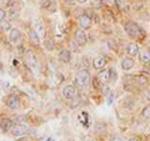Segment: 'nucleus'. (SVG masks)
Returning <instances> with one entry per match:
<instances>
[{"label":"nucleus","mask_w":150,"mask_h":141,"mask_svg":"<svg viewBox=\"0 0 150 141\" xmlns=\"http://www.w3.org/2000/svg\"><path fill=\"white\" fill-rule=\"evenodd\" d=\"M79 24H80V26L83 27V29H90L91 26V18L86 15V14H84V15H81L80 18H79Z\"/></svg>","instance_id":"obj_7"},{"label":"nucleus","mask_w":150,"mask_h":141,"mask_svg":"<svg viewBox=\"0 0 150 141\" xmlns=\"http://www.w3.org/2000/svg\"><path fill=\"white\" fill-rule=\"evenodd\" d=\"M75 41H76V44L78 45H80V46H84L86 44V41H88V36L84 32L83 30H79L75 32Z\"/></svg>","instance_id":"obj_5"},{"label":"nucleus","mask_w":150,"mask_h":141,"mask_svg":"<svg viewBox=\"0 0 150 141\" xmlns=\"http://www.w3.org/2000/svg\"><path fill=\"white\" fill-rule=\"evenodd\" d=\"M40 6H41V9H44V10L55 11V9H56V3L54 1V0H43V1L40 3Z\"/></svg>","instance_id":"obj_8"},{"label":"nucleus","mask_w":150,"mask_h":141,"mask_svg":"<svg viewBox=\"0 0 150 141\" xmlns=\"http://www.w3.org/2000/svg\"><path fill=\"white\" fill-rule=\"evenodd\" d=\"M81 104V96L80 95H76L71 99V101H70V109H76V107Z\"/></svg>","instance_id":"obj_20"},{"label":"nucleus","mask_w":150,"mask_h":141,"mask_svg":"<svg viewBox=\"0 0 150 141\" xmlns=\"http://www.w3.org/2000/svg\"><path fill=\"white\" fill-rule=\"evenodd\" d=\"M139 58L143 64H149L150 63V51L148 49H142L139 51Z\"/></svg>","instance_id":"obj_12"},{"label":"nucleus","mask_w":150,"mask_h":141,"mask_svg":"<svg viewBox=\"0 0 150 141\" xmlns=\"http://www.w3.org/2000/svg\"><path fill=\"white\" fill-rule=\"evenodd\" d=\"M103 3H105V4H109V5H111V4H114V3H115V0H103Z\"/></svg>","instance_id":"obj_29"},{"label":"nucleus","mask_w":150,"mask_h":141,"mask_svg":"<svg viewBox=\"0 0 150 141\" xmlns=\"http://www.w3.org/2000/svg\"><path fill=\"white\" fill-rule=\"evenodd\" d=\"M41 141H54V139H51V137H46V139H43Z\"/></svg>","instance_id":"obj_33"},{"label":"nucleus","mask_w":150,"mask_h":141,"mask_svg":"<svg viewBox=\"0 0 150 141\" xmlns=\"http://www.w3.org/2000/svg\"><path fill=\"white\" fill-rule=\"evenodd\" d=\"M6 105L10 107V109H18V107L20 106V100H19L18 96L10 95V96H8V99H6Z\"/></svg>","instance_id":"obj_6"},{"label":"nucleus","mask_w":150,"mask_h":141,"mask_svg":"<svg viewBox=\"0 0 150 141\" xmlns=\"http://www.w3.org/2000/svg\"><path fill=\"white\" fill-rule=\"evenodd\" d=\"M59 60L62 63H69L70 60H71V53H70V50L68 49H63L60 51L59 54Z\"/></svg>","instance_id":"obj_11"},{"label":"nucleus","mask_w":150,"mask_h":141,"mask_svg":"<svg viewBox=\"0 0 150 141\" xmlns=\"http://www.w3.org/2000/svg\"><path fill=\"white\" fill-rule=\"evenodd\" d=\"M34 30L36 31V34L39 35V37H45V27L41 23H36Z\"/></svg>","instance_id":"obj_19"},{"label":"nucleus","mask_w":150,"mask_h":141,"mask_svg":"<svg viewBox=\"0 0 150 141\" xmlns=\"http://www.w3.org/2000/svg\"><path fill=\"white\" fill-rule=\"evenodd\" d=\"M126 51H128V54H129L130 56H137V55H139L140 49H139L138 44L130 43V44L128 45V48H126Z\"/></svg>","instance_id":"obj_15"},{"label":"nucleus","mask_w":150,"mask_h":141,"mask_svg":"<svg viewBox=\"0 0 150 141\" xmlns=\"http://www.w3.org/2000/svg\"><path fill=\"white\" fill-rule=\"evenodd\" d=\"M25 61L30 65V66H36L38 65V59H36V55L33 53L31 50L26 51L25 54Z\"/></svg>","instance_id":"obj_9"},{"label":"nucleus","mask_w":150,"mask_h":141,"mask_svg":"<svg viewBox=\"0 0 150 141\" xmlns=\"http://www.w3.org/2000/svg\"><path fill=\"white\" fill-rule=\"evenodd\" d=\"M111 101H112V96L110 95V96H109V99H108V104H111Z\"/></svg>","instance_id":"obj_34"},{"label":"nucleus","mask_w":150,"mask_h":141,"mask_svg":"<svg viewBox=\"0 0 150 141\" xmlns=\"http://www.w3.org/2000/svg\"><path fill=\"white\" fill-rule=\"evenodd\" d=\"M108 44H109V46H110L111 49H114V50L116 49V44H114V43H112L111 40H109V41H108Z\"/></svg>","instance_id":"obj_28"},{"label":"nucleus","mask_w":150,"mask_h":141,"mask_svg":"<svg viewBox=\"0 0 150 141\" xmlns=\"http://www.w3.org/2000/svg\"><path fill=\"white\" fill-rule=\"evenodd\" d=\"M115 4H116V5H118V8H120V9H124V8H125L124 0H115Z\"/></svg>","instance_id":"obj_23"},{"label":"nucleus","mask_w":150,"mask_h":141,"mask_svg":"<svg viewBox=\"0 0 150 141\" xmlns=\"http://www.w3.org/2000/svg\"><path fill=\"white\" fill-rule=\"evenodd\" d=\"M111 141H123V139H121V137H114Z\"/></svg>","instance_id":"obj_32"},{"label":"nucleus","mask_w":150,"mask_h":141,"mask_svg":"<svg viewBox=\"0 0 150 141\" xmlns=\"http://www.w3.org/2000/svg\"><path fill=\"white\" fill-rule=\"evenodd\" d=\"M0 129H1L4 133H6V131L13 129V121L10 119H3L0 121Z\"/></svg>","instance_id":"obj_16"},{"label":"nucleus","mask_w":150,"mask_h":141,"mask_svg":"<svg viewBox=\"0 0 150 141\" xmlns=\"http://www.w3.org/2000/svg\"><path fill=\"white\" fill-rule=\"evenodd\" d=\"M98 80L101 82V84H105L108 81L111 80V69H105V70H101V71L98 74Z\"/></svg>","instance_id":"obj_4"},{"label":"nucleus","mask_w":150,"mask_h":141,"mask_svg":"<svg viewBox=\"0 0 150 141\" xmlns=\"http://www.w3.org/2000/svg\"><path fill=\"white\" fill-rule=\"evenodd\" d=\"M145 96H146V99H148V100L150 101V90H149L146 94H145Z\"/></svg>","instance_id":"obj_31"},{"label":"nucleus","mask_w":150,"mask_h":141,"mask_svg":"<svg viewBox=\"0 0 150 141\" xmlns=\"http://www.w3.org/2000/svg\"><path fill=\"white\" fill-rule=\"evenodd\" d=\"M101 4H103V0H94L93 5H94V6H96V8H100V6H101Z\"/></svg>","instance_id":"obj_26"},{"label":"nucleus","mask_w":150,"mask_h":141,"mask_svg":"<svg viewBox=\"0 0 150 141\" xmlns=\"http://www.w3.org/2000/svg\"><path fill=\"white\" fill-rule=\"evenodd\" d=\"M62 94H63V96L65 99H68V100H71L74 96L78 95V91H76V89H75V86L68 85V86H65L63 90H62Z\"/></svg>","instance_id":"obj_3"},{"label":"nucleus","mask_w":150,"mask_h":141,"mask_svg":"<svg viewBox=\"0 0 150 141\" xmlns=\"http://www.w3.org/2000/svg\"><path fill=\"white\" fill-rule=\"evenodd\" d=\"M128 141H139V140H138L137 137H130V139H129Z\"/></svg>","instance_id":"obj_35"},{"label":"nucleus","mask_w":150,"mask_h":141,"mask_svg":"<svg viewBox=\"0 0 150 141\" xmlns=\"http://www.w3.org/2000/svg\"><path fill=\"white\" fill-rule=\"evenodd\" d=\"M89 81H90V74H89L88 70H81V71H79L74 78V84L79 87L86 86Z\"/></svg>","instance_id":"obj_1"},{"label":"nucleus","mask_w":150,"mask_h":141,"mask_svg":"<svg viewBox=\"0 0 150 141\" xmlns=\"http://www.w3.org/2000/svg\"><path fill=\"white\" fill-rule=\"evenodd\" d=\"M5 16H6L5 10H3V9H0V21H4V20H5Z\"/></svg>","instance_id":"obj_24"},{"label":"nucleus","mask_w":150,"mask_h":141,"mask_svg":"<svg viewBox=\"0 0 150 141\" xmlns=\"http://www.w3.org/2000/svg\"><path fill=\"white\" fill-rule=\"evenodd\" d=\"M134 64L135 63L131 58H124L123 61H121V68H123V70H130L134 66Z\"/></svg>","instance_id":"obj_18"},{"label":"nucleus","mask_w":150,"mask_h":141,"mask_svg":"<svg viewBox=\"0 0 150 141\" xmlns=\"http://www.w3.org/2000/svg\"><path fill=\"white\" fill-rule=\"evenodd\" d=\"M1 23H3V29L5 30V31L11 30V29H10V24H9V23H4V21H1Z\"/></svg>","instance_id":"obj_25"},{"label":"nucleus","mask_w":150,"mask_h":141,"mask_svg":"<svg viewBox=\"0 0 150 141\" xmlns=\"http://www.w3.org/2000/svg\"><path fill=\"white\" fill-rule=\"evenodd\" d=\"M149 140H150V136H149Z\"/></svg>","instance_id":"obj_37"},{"label":"nucleus","mask_w":150,"mask_h":141,"mask_svg":"<svg viewBox=\"0 0 150 141\" xmlns=\"http://www.w3.org/2000/svg\"><path fill=\"white\" fill-rule=\"evenodd\" d=\"M101 89H103V92H104V94H109V87H108V86H103Z\"/></svg>","instance_id":"obj_30"},{"label":"nucleus","mask_w":150,"mask_h":141,"mask_svg":"<svg viewBox=\"0 0 150 141\" xmlns=\"http://www.w3.org/2000/svg\"><path fill=\"white\" fill-rule=\"evenodd\" d=\"M20 39H21L20 31H19L18 29H11L10 34H9V40H10L13 44H18L19 41H20Z\"/></svg>","instance_id":"obj_10"},{"label":"nucleus","mask_w":150,"mask_h":141,"mask_svg":"<svg viewBox=\"0 0 150 141\" xmlns=\"http://www.w3.org/2000/svg\"><path fill=\"white\" fill-rule=\"evenodd\" d=\"M125 31L129 34V36L131 37H139L143 35V30L140 29V26L138 24H135L134 21H128L125 24Z\"/></svg>","instance_id":"obj_2"},{"label":"nucleus","mask_w":150,"mask_h":141,"mask_svg":"<svg viewBox=\"0 0 150 141\" xmlns=\"http://www.w3.org/2000/svg\"><path fill=\"white\" fill-rule=\"evenodd\" d=\"M9 8H10V10L14 13V11H19L20 10V5L16 3V1H14V3H10V5H9Z\"/></svg>","instance_id":"obj_22"},{"label":"nucleus","mask_w":150,"mask_h":141,"mask_svg":"<svg viewBox=\"0 0 150 141\" xmlns=\"http://www.w3.org/2000/svg\"><path fill=\"white\" fill-rule=\"evenodd\" d=\"M78 1H79V3H81V4H83V3H86V1H88V0H78Z\"/></svg>","instance_id":"obj_36"},{"label":"nucleus","mask_w":150,"mask_h":141,"mask_svg":"<svg viewBox=\"0 0 150 141\" xmlns=\"http://www.w3.org/2000/svg\"><path fill=\"white\" fill-rule=\"evenodd\" d=\"M142 115H143V117H145V119H150V104L144 106V109L142 111Z\"/></svg>","instance_id":"obj_21"},{"label":"nucleus","mask_w":150,"mask_h":141,"mask_svg":"<svg viewBox=\"0 0 150 141\" xmlns=\"http://www.w3.org/2000/svg\"><path fill=\"white\" fill-rule=\"evenodd\" d=\"M116 76H118V75H116V73L114 71V69H111V80L112 81H115L116 80Z\"/></svg>","instance_id":"obj_27"},{"label":"nucleus","mask_w":150,"mask_h":141,"mask_svg":"<svg viewBox=\"0 0 150 141\" xmlns=\"http://www.w3.org/2000/svg\"><path fill=\"white\" fill-rule=\"evenodd\" d=\"M105 64H106V59L104 56H96V58L93 60V66L95 69H103L105 66Z\"/></svg>","instance_id":"obj_13"},{"label":"nucleus","mask_w":150,"mask_h":141,"mask_svg":"<svg viewBox=\"0 0 150 141\" xmlns=\"http://www.w3.org/2000/svg\"><path fill=\"white\" fill-rule=\"evenodd\" d=\"M25 133H26V126H25V125L16 124V125L13 126V135L20 136V135H24Z\"/></svg>","instance_id":"obj_14"},{"label":"nucleus","mask_w":150,"mask_h":141,"mask_svg":"<svg viewBox=\"0 0 150 141\" xmlns=\"http://www.w3.org/2000/svg\"><path fill=\"white\" fill-rule=\"evenodd\" d=\"M29 40H30L31 45H34V46H38L40 44V37H39V35L36 34L35 30H31L29 32Z\"/></svg>","instance_id":"obj_17"}]
</instances>
